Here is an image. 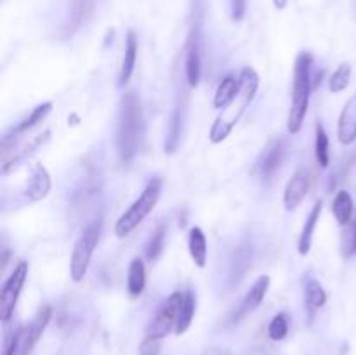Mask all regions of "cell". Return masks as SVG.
Instances as JSON below:
<instances>
[{
    "mask_svg": "<svg viewBox=\"0 0 356 355\" xmlns=\"http://www.w3.org/2000/svg\"><path fill=\"white\" fill-rule=\"evenodd\" d=\"M238 77H240V91H238L237 98L221 112V115L214 120L211 131H209V139L214 145L223 143L231 135L235 126L244 117L245 110L249 108L250 103L256 100L257 89H259V75H257V71L254 68L247 67L240 71Z\"/></svg>",
    "mask_w": 356,
    "mask_h": 355,
    "instance_id": "cell-1",
    "label": "cell"
},
{
    "mask_svg": "<svg viewBox=\"0 0 356 355\" xmlns=\"http://www.w3.org/2000/svg\"><path fill=\"white\" fill-rule=\"evenodd\" d=\"M143 139V108L136 93H126L119 105L117 124V150L120 161L129 164L139 152Z\"/></svg>",
    "mask_w": 356,
    "mask_h": 355,
    "instance_id": "cell-2",
    "label": "cell"
},
{
    "mask_svg": "<svg viewBox=\"0 0 356 355\" xmlns=\"http://www.w3.org/2000/svg\"><path fill=\"white\" fill-rule=\"evenodd\" d=\"M311 68L313 56L309 53H299L294 65V86L292 101H290L287 131L289 135H297L302 128L305 117L308 113L309 96H311Z\"/></svg>",
    "mask_w": 356,
    "mask_h": 355,
    "instance_id": "cell-3",
    "label": "cell"
},
{
    "mask_svg": "<svg viewBox=\"0 0 356 355\" xmlns=\"http://www.w3.org/2000/svg\"><path fill=\"white\" fill-rule=\"evenodd\" d=\"M162 185L163 183L160 178H155V180H152L146 185L145 190L141 192V195L132 202V206L117 220V237L123 239V237L129 236V233L134 232V230L145 221V218L155 209V206L160 201V195H162Z\"/></svg>",
    "mask_w": 356,
    "mask_h": 355,
    "instance_id": "cell-4",
    "label": "cell"
},
{
    "mask_svg": "<svg viewBox=\"0 0 356 355\" xmlns=\"http://www.w3.org/2000/svg\"><path fill=\"white\" fill-rule=\"evenodd\" d=\"M99 233L101 223H93L82 232V236L75 242L70 260V275L73 282H82L84 277L87 275L94 249H96L97 240H99Z\"/></svg>",
    "mask_w": 356,
    "mask_h": 355,
    "instance_id": "cell-5",
    "label": "cell"
},
{
    "mask_svg": "<svg viewBox=\"0 0 356 355\" xmlns=\"http://www.w3.org/2000/svg\"><path fill=\"white\" fill-rule=\"evenodd\" d=\"M182 299H185V295H181V293H172V295L165 299V303L160 307V310L156 312L153 321L150 322L148 328H146V336L163 340V338L169 336V334L174 331L176 324H178Z\"/></svg>",
    "mask_w": 356,
    "mask_h": 355,
    "instance_id": "cell-6",
    "label": "cell"
},
{
    "mask_svg": "<svg viewBox=\"0 0 356 355\" xmlns=\"http://www.w3.org/2000/svg\"><path fill=\"white\" fill-rule=\"evenodd\" d=\"M26 277H28V263L19 262L11 275L8 277V281L2 286V291H0V319L4 322H8L14 314Z\"/></svg>",
    "mask_w": 356,
    "mask_h": 355,
    "instance_id": "cell-7",
    "label": "cell"
},
{
    "mask_svg": "<svg viewBox=\"0 0 356 355\" xmlns=\"http://www.w3.org/2000/svg\"><path fill=\"white\" fill-rule=\"evenodd\" d=\"M202 37L200 30L195 28L191 32L188 38V44H186V80H188L189 87H197L200 84L202 77Z\"/></svg>",
    "mask_w": 356,
    "mask_h": 355,
    "instance_id": "cell-8",
    "label": "cell"
},
{
    "mask_svg": "<svg viewBox=\"0 0 356 355\" xmlns=\"http://www.w3.org/2000/svg\"><path fill=\"white\" fill-rule=\"evenodd\" d=\"M283 157H285V141L283 139H273L264 148L259 161H257V171H259L261 178L270 181L276 174L280 165H282Z\"/></svg>",
    "mask_w": 356,
    "mask_h": 355,
    "instance_id": "cell-9",
    "label": "cell"
},
{
    "mask_svg": "<svg viewBox=\"0 0 356 355\" xmlns=\"http://www.w3.org/2000/svg\"><path fill=\"white\" fill-rule=\"evenodd\" d=\"M309 192V176L305 169H299L292 174L283 192V206L287 211H294L302 204Z\"/></svg>",
    "mask_w": 356,
    "mask_h": 355,
    "instance_id": "cell-10",
    "label": "cell"
},
{
    "mask_svg": "<svg viewBox=\"0 0 356 355\" xmlns=\"http://www.w3.org/2000/svg\"><path fill=\"white\" fill-rule=\"evenodd\" d=\"M52 188V180L51 174H49L47 169L42 164H34L32 168L30 176H28V181H26V197L32 202H40L44 201L49 195Z\"/></svg>",
    "mask_w": 356,
    "mask_h": 355,
    "instance_id": "cell-11",
    "label": "cell"
},
{
    "mask_svg": "<svg viewBox=\"0 0 356 355\" xmlns=\"http://www.w3.org/2000/svg\"><path fill=\"white\" fill-rule=\"evenodd\" d=\"M270 275H261L259 279H257L256 282H254V286L250 288V291L245 295V298L241 299L240 307H238L237 314H235V322L241 321V319H245L247 315H250L252 312H256L257 308H259V305L263 303L264 296H266L268 289H270Z\"/></svg>",
    "mask_w": 356,
    "mask_h": 355,
    "instance_id": "cell-12",
    "label": "cell"
},
{
    "mask_svg": "<svg viewBox=\"0 0 356 355\" xmlns=\"http://www.w3.org/2000/svg\"><path fill=\"white\" fill-rule=\"evenodd\" d=\"M337 138L339 143L344 146L353 145L356 141V93L346 101L344 108L339 115Z\"/></svg>",
    "mask_w": 356,
    "mask_h": 355,
    "instance_id": "cell-13",
    "label": "cell"
},
{
    "mask_svg": "<svg viewBox=\"0 0 356 355\" xmlns=\"http://www.w3.org/2000/svg\"><path fill=\"white\" fill-rule=\"evenodd\" d=\"M52 106H54L52 105V101H47V103H42V105H38L37 108H34V112L26 117L25 120H21L16 128H12V131L9 133V135H5L4 138H2V141H16L19 136H23L25 133H28V131H32L34 128H37L38 124L44 122V120L47 119L49 113L52 112Z\"/></svg>",
    "mask_w": 356,
    "mask_h": 355,
    "instance_id": "cell-14",
    "label": "cell"
},
{
    "mask_svg": "<svg viewBox=\"0 0 356 355\" xmlns=\"http://www.w3.org/2000/svg\"><path fill=\"white\" fill-rule=\"evenodd\" d=\"M38 340H40V338L35 334L32 324L23 325V328H19L18 331H16V334L12 336V340H11V343L8 345L5 355H30L32 348L37 345Z\"/></svg>",
    "mask_w": 356,
    "mask_h": 355,
    "instance_id": "cell-15",
    "label": "cell"
},
{
    "mask_svg": "<svg viewBox=\"0 0 356 355\" xmlns=\"http://www.w3.org/2000/svg\"><path fill=\"white\" fill-rule=\"evenodd\" d=\"M323 211V202L316 201L315 206H313L311 213L306 218L305 225H302V230H300L299 240H297V251H299L300 256H306L311 251V242H313V233H315V228L318 225L320 214Z\"/></svg>",
    "mask_w": 356,
    "mask_h": 355,
    "instance_id": "cell-16",
    "label": "cell"
},
{
    "mask_svg": "<svg viewBox=\"0 0 356 355\" xmlns=\"http://www.w3.org/2000/svg\"><path fill=\"white\" fill-rule=\"evenodd\" d=\"M136 60H138V37L132 30L127 32L126 38V54H123L122 67H120L119 73V87L127 86L134 73V67H136Z\"/></svg>",
    "mask_w": 356,
    "mask_h": 355,
    "instance_id": "cell-17",
    "label": "cell"
},
{
    "mask_svg": "<svg viewBox=\"0 0 356 355\" xmlns=\"http://www.w3.org/2000/svg\"><path fill=\"white\" fill-rule=\"evenodd\" d=\"M188 249L195 265L204 268L207 265V237L200 227H193L189 230Z\"/></svg>",
    "mask_w": 356,
    "mask_h": 355,
    "instance_id": "cell-18",
    "label": "cell"
},
{
    "mask_svg": "<svg viewBox=\"0 0 356 355\" xmlns=\"http://www.w3.org/2000/svg\"><path fill=\"white\" fill-rule=\"evenodd\" d=\"M146 288V268L141 258H134L127 272V291L130 296H141Z\"/></svg>",
    "mask_w": 356,
    "mask_h": 355,
    "instance_id": "cell-19",
    "label": "cell"
},
{
    "mask_svg": "<svg viewBox=\"0 0 356 355\" xmlns=\"http://www.w3.org/2000/svg\"><path fill=\"white\" fill-rule=\"evenodd\" d=\"M238 91H240V77L235 75H228L223 82L219 84L217 91L214 94V106L219 110H224L231 101L237 98Z\"/></svg>",
    "mask_w": 356,
    "mask_h": 355,
    "instance_id": "cell-20",
    "label": "cell"
},
{
    "mask_svg": "<svg viewBox=\"0 0 356 355\" xmlns=\"http://www.w3.org/2000/svg\"><path fill=\"white\" fill-rule=\"evenodd\" d=\"M332 213H334L335 220L341 227H348L353 221V214H355V202L349 192L341 190L335 195L334 202H332Z\"/></svg>",
    "mask_w": 356,
    "mask_h": 355,
    "instance_id": "cell-21",
    "label": "cell"
},
{
    "mask_svg": "<svg viewBox=\"0 0 356 355\" xmlns=\"http://www.w3.org/2000/svg\"><path fill=\"white\" fill-rule=\"evenodd\" d=\"M195 312H197V295L193 291L185 293V299H182L181 310H179L178 324H176L174 333L176 336H181L189 329L191 322H193Z\"/></svg>",
    "mask_w": 356,
    "mask_h": 355,
    "instance_id": "cell-22",
    "label": "cell"
},
{
    "mask_svg": "<svg viewBox=\"0 0 356 355\" xmlns=\"http://www.w3.org/2000/svg\"><path fill=\"white\" fill-rule=\"evenodd\" d=\"M327 303V293L316 279H308L305 284V305L309 315L318 312Z\"/></svg>",
    "mask_w": 356,
    "mask_h": 355,
    "instance_id": "cell-23",
    "label": "cell"
},
{
    "mask_svg": "<svg viewBox=\"0 0 356 355\" xmlns=\"http://www.w3.org/2000/svg\"><path fill=\"white\" fill-rule=\"evenodd\" d=\"M165 233H167V227L165 225H158L155 228V232L148 239V242H146L145 256L150 263L156 262L158 256L162 255L163 247H165Z\"/></svg>",
    "mask_w": 356,
    "mask_h": 355,
    "instance_id": "cell-24",
    "label": "cell"
},
{
    "mask_svg": "<svg viewBox=\"0 0 356 355\" xmlns=\"http://www.w3.org/2000/svg\"><path fill=\"white\" fill-rule=\"evenodd\" d=\"M181 108L176 106V110L172 112L171 122H169V131H167V138H165V154H174L178 150L179 141H181Z\"/></svg>",
    "mask_w": 356,
    "mask_h": 355,
    "instance_id": "cell-25",
    "label": "cell"
},
{
    "mask_svg": "<svg viewBox=\"0 0 356 355\" xmlns=\"http://www.w3.org/2000/svg\"><path fill=\"white\" fill-rule=\"evenodd\" d=\"M315 157L320 168H329L331 162V152H329V136L322 124H316V139H315Z\"/></svg>",
    "mask_w": 356,
    "mask_h": 355,
    "instance_id": "cell-26",
    "label": "cell"
},
{
    "mask_svg": "<svg viewBox=\"0 0 356 355\" xmlns=\"http://www.w3.org/2000/svg\"><path fill=\"white\" fill-rule=\"evenodd\" d=\"M349 79H351V65L341 63L337 67V70L332 73L331 80H329V89H331V93H342V91L349 86Z\"/></svg>",
    "mask_w": 356,
    "mask_h": 355,
    "instance_id": "cell-27",
    "label": "cell"
},
{
    "mask_svg": "<svg viewBox=\"0 0 356 355\" xmlns=\"http://www.w3.org/2000/svg\"><path fill=\"white\" fill-rule=\"evenodd\" d=\"M289 334V321H287L285 314H278L271 319L270 325H268V336L273 341L285 340Z\"/></svg>",
    "mask_w": 356,
    "mask_h": 355,
    "instance_id": "cell-28",
    "label": "cell"
},
{
    "mask_svg": "<svg viewBox=\"0 0 356 355\" xmlns=\"http://www.w3.org/2000/svg\"><path fill=\"white\" fill-rule=\"evenodd\" d=\"M91 8H93V0H73V8H71V18H70L71 32L77 30L82 23L86 21Z\"/></svg>",
    "mask_w": 356,
    "mask_h": 355,
    "instance_id": "cell-29",
    "label": "cell"
},
{
    "mask_svg": "<svg viewBox=\"0 0 356 355\" xmlns=\"http://www.w3.org/2000/svg\"><path fill=\"white\" fill-rule=\"evenodd\" d=\"M235 255H237L238 262L237 260L233 262V277L237 279V282H238V279L241 277V273H245V270L249 268V265L252 263L250 262V260H252V249H249V246H240V247H237Z\"/></svg>",
    "mask_w": 356,
    "mask_h": 355,
    "instance_id": "cell-30",
    "label": "cell"
},
{
    "mask_svg": "<svg viewBox=\"0 0 356 355\" xmlns=\"http://www.w3.org/2000/svg\"><path fill=\"white\" fill-rule=\"evenodd\" d=\"M162 340H156V338H145V341L139 347V355H160V350H162V345H160Z\"/></svg>",
    "mask_w": 356,
    "mask_h": 355,
    "instance_id": "cell-31",
    "label": "cell"
},
{
    "mask_svg": "<svg viewBox=\"0 0 356 355\" xmlns=\"http://www.w3.org/2000/svg\"><path fill=\"white\" fill-rule=\"evenodd\" d=\"M231 19L233 21H241L247 11V0H230Z\"/></svg>",
    "mask_w": 356,
    "mask_h": 355,
    "instance_id": "cell-32",
    "label": "cell"
},
{
    "mask_svg": "<svg viewBox=\"0 0 356 355\" xmlns=\"http://www.w3.org/2000/svg\"><path fill=\"white\" fill-rule=\"evenodd\" d=\"M287 2H289V0H273V4H275V8L278 9V11H282V9H285Z\"/></svg>",
    "mask_w": 356,
    "mask_h": 355,
    "instance_id": "cell-33",
    "label": "cell"
},
{
    "mask_svg": "<svg viewBox=\"0 0 356 355\" xmlns=\"http://www.w3.org/2000/svg\"><path fill=\"white\" fill-rule=\"evenodd\" d=\"M351 225H353V232H355V242H356V211H355V218H353Z\"/></svg>",
    "mask_w": 356,
    "mask_h": 355,
    "instance_id": "cell-34",
    "label": "cell"
}]
</instances>
